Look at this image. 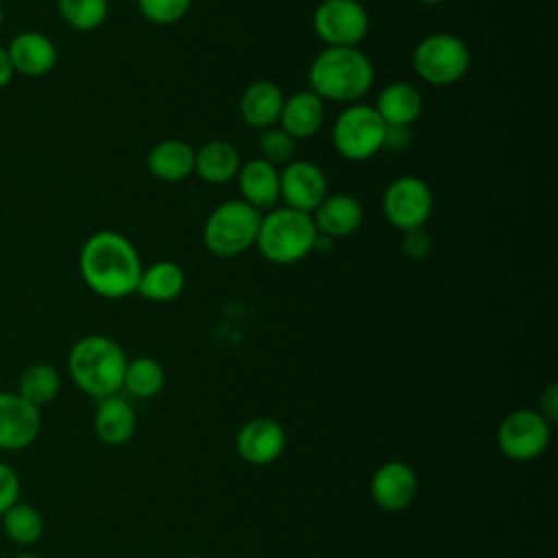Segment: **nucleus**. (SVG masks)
Instances as JSON below:
<instances>
[{
	"mask_svg": "<svg viewBox=\"0 0 558 558\" xmlns=\"http://www.w3.org/2000/svg\"><path fill=\"white\" fill-rule=\"evenodd\" d=\"M434 209V196L429 185L412 174L397 177L388 183L381 196L384 218L399 231H412L425 227Z\"/></svg>",
	"mask_w": 558,
	"mask_h": 558,
	"instance_id": "9d476101",
	"label": "nucleus"
},
{
	"mask_svg": "<svg viewBox=\"0 0 558 558\" xmlns=\"http://www.w3.org/2000/svg\"><path fill=\"white\" fill-rule=\"evenodd\" d=\"M412 68L429 85H453L469 72L471 50L453 33H432L416 44Z\"/></svg>",
	"mask_w": 558,
	"mask_h": 558,
	"instance_id": "423d86ee",
	"label": "nucleus"
},
{
	"mask_svg": "<svg viewBox=\"0 0 558 558\" xmlns=\"http://www.w3.org/2000/svg\"><path fill=\"white\" fill-rule=\"evenodd\" d=\"M238 190L242 201L255 207L257 211H268L277 207L279 192V168L264 159H251L238 170Z\"/></svg>",
	"mask_w": 558,
	"mask_h": 558,
	"instance_id": "f3484780",
	"label": "nucleus"
},
{
	"mask_svg": "<svg viewBox=\"0 0 558 558\" xmlns=\"http://www.w3.org/2000/svg\"><path fill=\"white\" fill-rule=\"evenodd\" d=\"M17 558H37V556H35V554H31V551H24V554H20Z\"/></svg>",
	"mask_w": 558,
	"mask_h": 558,
	"instance_id": "e433bc0d",
	"label": "nucleus"
},
{
	"mask_svg": "<svg viewBox=\"0 0 558 558\" xmlns=\"http://www.w3.org/2000/svg\"><path fill=\"white\" fill-rule=\"evenodd\" d=\"M401 248L410 259H423V257H427V253L432 248V238L427 235V231L423 227L412 229V231H403Z\"/></svg>",
	"mask_w": 558,
	"mask_h": 558,
	"instance_id": "2f4dec72",
	"label": "nucleus"
},
{
	"mask_svg": "<svg viewBox=\"0 0 558 558\" xmlns=\"http://www.w3.org/2000/svg\"><path fill=\"white\" fill-rule=\"evenodd\" d=\"M20 501V475L17 471L0 460V517Z\"/></svg>",
	"mask_w": 558,
	"mask_h": 558,
	"instance_id": "7c9ffc66",
	"label": "nucleus"
},
{
	"mask_svg": "<svg viewBox=\"0 0 558 558\" xmlns=\"http://www.w3.org/2000/svg\"><path fill=\"white\" fill-rule=\"evenodd\" d=\"M15 392L22 399H26L28 403H33L37 408H44V405L52 403L59 397L61 375L48 362H33L22 371Z\"/></svg>",
	"mask_w": 558,
	"mask_h": 558,
	"instance_id": "393cba45",
	"label": "nucleus"
},
{
	"mask_svg": "<svg viewBox=\"0 0 558 558\" xmlns=\"http://www.w3.org/2000/svg\"><path fill=\"white\" fill-rule=\"evenodd\" d=\"M2 24H4V11H2V7H0V28H2Z\"/></svg>",
	"mask_w": 558,
	"mask_h": 558,
	"instance_id": "4c0bfd02",
	"label": "nucleus"
},
{
	"mask_svg": "<svg viewBox=\"0 0 558 558\" xmlns=\"http://www.w3.org/2000/svg\"><path fill=\"white\" fill-rule=\"evenodd\" d=\"M144 270L135 244L120 231L92 233L78 253V272L85 286L102 299H124L137 290Z\"/></svg>",
	"mask_w": 558,
	"mask_h": 558,
	"instance_id": "f257e3e1",
	"label": "nucleus"
},
{
	"mask_svg": "<svg viewBox=\"0 0 558 558\" xmlns=\"http://www.w3.org/2000/svg\"><path fill=\"white\" fill-rule=\"evenodd\" d=\"M333 146L349 161H366L384 148L386 124L373 105L353 102L333 122Z\"/></svg>",
	"mask_w": 558,
	"mask_h": 558,
	"instance_id": "0eeeda50",
	"label": "nucleus"
},
{
	"mask_svg": "<svg viewBox=\"0 0 558 558\" xmlns=\"http://www.w3.org/2000/svg\"><path fill=\"white\" fill-rule=\"evenodd\" d=\"M240 166V153L227 140H209L198 150H194V172L205 183H227L238 177Z\"/></svg>",
	"mask_w": 558,
	"mask_h": 558,
	"instance_id": "5701e85b",
	"label": "nucleus"
},
{
	"mask_svg": "<svg viewBox=\"0 0 558 558\" xmlns=\"http://www.w3.org/2000/svg\"><path fill=\"white\" fill-rule=\"evenodd\" d=\"M7 54L13 68V74L17 72L24 76H44L57 65V59H59V52L52 39L37 31L17 33L9 41Z\"/></svg>",
	"mask_w": 558,
	"mask_h": 558,
	"instance_id": "2eb2a0df",
	"label": "nucleus"
},
{
	"mask_svg": "<svg viewBox=\"0 0 558 558\" xmlns=\"http://www.w3.org/2000/svg\"><path fill=\"white\" fill-rule=\"evenodd\" d=\"M279 192L286 207L312 214L329 194L325 172L307 159H292L279 170Z\"/></svg>",
	"mask_w": 558,
	"mask_h": 558,
	"instance_id": "9b49d317",
	"label": "nucleus"
},
{
	"mask_svg": "<svg viewBox=\"0 0 558 558\" xmlns=\"http://www.w3.org/2000/svg\"><path fill=\"white\" fill-rule=\"evenodd\" d=\"M262 211L240 201L220 203L203 225V242L216 257H238L255 246Z\"/></svg>",
	"mask_w": 558,
	"mask_h": 558,
	"instance_id": "39448f33",
	"label": "nucleus"
},
{
	"mask_svg": "<svg viewBox=\"0 0 558 558\" xmlns=\"http://www.w3.org/2000/svg\"><path fill=\"white\" fill-rule=\"evenodd\" d=\"M418 493V477L414 469L401 460L384 462L371 477V497L377 508L386 512L405 510Z\"/></svg>",
	"mask_w": 558,
	"mask_h": 558,
	"instance_id": "4468645a",
	"label": "nucleus"
},
{
	"mask_svg": "<svg viewBox=\"0 0 558 558\" xmlns=\"http://www.w3.org/2000/svg\"><path fill=\"white\" fill-rule=\"evenodd\" d=\"M373 107L386 126L410 129V124H414L423 113V96L412 83L397 81L379 92Z\"/></svg>",
	"mask_w": 558,
	"mask_h": 558,
	"instance_id": "412c9836",
	"label": "nucleus"
},
{
	"mask_svg": "<svg viewBox=\"0 0 558 558\" xmlns=\"http://www.w3.org/2000/svg\"><path fill=\"white\" fill-rule=\"evenodd\" d=\"M310 89L323 100L357 102L375 81V68L360 48H327L316 54L307 72Z\"/></svg>",
	"mask_w": 558,
	"mask_h": 558,
	"instance_id": "f03ea898",
	"label": "nucleus"
},
{
	"mask_svg": "<svg viewBox=\"0 0 558 558\" xmlns=\"http://www.w3.org/2000/svg\"><path fill=\"white\" fill-rule=\"evenodd\" d=\"M137 429V414L129 399L120 392L98 399L94 412V434L100 442L120 447L126 445Z\"/></svg>",
	"mask_w": 558,
	"mask_h": 558,
	"instance_id": "dca6fc26",
	"label": "nucleus"
},
{
	"mask_svg": "<svg viewBox=\"0 0 558 558\" xmlns=\"http://www.w3.org/2000/svg\"><path fill=\"white\" fill-rule=\"evenodd\" d=\"M185 288L183 268L174 262L161 259L146 266L137 281V294L153 303H168L177 299Z\"/></svg>",
	"mask_w": 558,
	"mask_h": 558,
	"instance_id": "b1692460",
	"label": "nucleus"
},
{
	"mask_svg": "<svg viewBox=\"0 0 558 558\" xmlns=\"http://www.w3.org/2000/svg\"><path fill=\"white\" fill-rule=\"evenodd\" d=\"M2 532L9 541H13L15 545H22V547H28V545H35L41 534H44V517L41 512L26 504V501H17L13 504L2 517Z\"/></svg>",
	"mask_w": 558,
	"mask_h": 558,
	"instance_id": "bb28decb",
	"label": "nucleus"
},
{
	"mask_svg": "<svg viewBox=\"0 0 558 558\" xmlns=\"http://www.w3.org/2000/svg\"><path fill=\"white\" fill-rule=\"evenodd\" d=\"M323 120H325V100L316 96L312 89H303V92H294L283 100L279 126L299 142L316 135L323 126Z\"/></svg>",
	"mask_w": 558,
	"mask_h": 558,
	"instance_id": "6ab92c4d",
	"label": "nucleus"
},
{
	"mask_svg": "<svg viewBox=\"0 0 558 558\" xmlns=\"http://www.w3.org/2000/svg\"><path fill=\"white\" fill-rule=\"evenodd\" d=\"M259 159L272 163L275 168H283L294 159L296 153V140L290 137L281 126L264 129L259 135Z\"/></svg>",
	"mask_w": 558,
	"mask_h": 558,
	"instance_id": "c85d7f7f",
	"label": "nucleus"
},
{
	"mask_svg": "<svg viewBox=\"0 0 558 558\" xmlns=\"http://www.w3.org/2000/svg\"><path fill=\"white\" fill-rule=\"evenodd\" d=\"M410 144V129L408 126H386V140L384 148L390 150H403Z\"/></svg>",
	"mask_w": 558,
	"mask_h": 558,
	"instance_id": "72a5a7b5",
	"label": "nucleus"
},
{
	"mask_svg": "<svg viewBox=\"0 0 558 558\" xmlns=\"http://www.w3.org/2000/svg\"><path fill=\"white\" fill-rule=\"evenodd\" d=\"M57 11L70 28L89 33L105 24L109 0H57Z\"/></svg>",
	"mask_w": 558,
	"mask_h": 558,
	"instance_id": "cd10ccee",
	"label": "nucleus"
},
{
	"mask_svg": "<svg viewBox=\"0 0 558 558\" xmlns=\"http://www.w3.org/2000/svg\"><path fill=\"white\" fill-rule=\"evenodd\" d=\"M316 231L336 240L353 235L362 225V205L351 194H327L312 211Z\"/></svg>",
	"mask_w": 558,
	"mask_h": 558,
	"instance_id": "aec40b11",
	"label": "nucleus"
},
{
	"mask_svg": "<svg viewBox=\"0 0 558 558\" xmlns=\"http://www.w3.org/2000/svg\"><path fill=\"white\" fill-rule=\"evenodd\" d=\"M316 225L312 214L292 207H272L262 214L255 246L259 253L279 266L296 264L314 251Z\"/></svg>",
	"mask_w": 558,
	"mask_h": 558,
	"instance_id": "20e7f679",
	"label": "nucleus"
},
{
	"mask_svg": "<svg viewBox=\"0 0 558 558\" xmlns=\"http://www.w3.org/2000/svg\"><path fill=\"white\" fill-rule=\"evenodd\" d=\"M190 558H207V556H190Z\"/></svg>",
	"mask_w": 558,
	"mask_h": 558,
	"instance_id": "58836bf2",
	"label": "nucleus"
},
{
	"mask_svg": "<svg viewBox=\"0 0 558 558\" xmlns=\"http://www.w3.org/2000/svg\"><path fill=\"white\" fill-rule=\"evenodd\" d=\"M13 78V68L9 63V54H7V48L0 46V89L7 87Z\"/></svg>",
	"mask_w": 558,
	"mask_h": 558,
	"instance_id": "f704fd0d",
	"label": "nucleus"
},
{
	"mask_svg": "<svg viewBox=\"0 0 558 558\" xmlns=\"http://www.w3.org/2000/svg\"><path fill=\"white\" fill-rule=\"evenodd\" d=\"M146 168L159 181H183L194 172V148L183 140H161L148 150Z\"/></svg>",
	"mask_w": 558,
	"mask_h": 558,
	"instance_id": "4be33fe9",
	"label": "nucleus"
},
{
	"mask_svg": "<svg viewBox=\"0 0 558 558\" xmlns=\"http://www.w3.org/2000/svg\"><path fill=\"white\" fill-rule=\"evenodd\" d=\"M538 414L547 421V423H556L558 421V386L549 384L538 399Z\"/></svg>",
	"mask_w": 558,
	"mask_h": 558,
	"instance_id": "473e14b6",
	"label": "nucleus"
},
{
	"mask_svg": "<svg viewBox=\"0 0 558 558\" xmlns=\"http://www.w3.org/2000/svg\"><path fill=\"white\" fill-rule=\"evenodd\" d=\"M126 362L129 357L124 349L113 338L89 333L72 344L68 353V373L78 390L98 401L122 390Z\"/></svg>",
	"mask_w": 558,
	"mask_h": 558,
	"instance_id": "7ed1b4c3",
	"label": "nucleus"
},
{
	"mask_svg": "<svg viewBox=\"0 0 558 558\" xmlns=\"http://www.w3.org/2000/svg\"><path fill=\"white\" fill-rule=\"evenodd\" d=\"M316 37L327 48H357L368 35V13L357 0H323L312 15Z\"/></svg>",
	"mask_w": 558,
	"mask_h": 558,
	"instance_id": "1a4fd4ad",
	"label": "nucleus"
},
{
	"mask_svg": "<svg viewBox=\"0 0 558 558\" xmlns=\"http://www.w3.org/2000/svg\"><path fill=\"white\" fill-rule=\"evenodd\" d=\"M551 440V423L538 410L519 408L506 414L497 427V449L512 462H532L545 453Z\"/></svg>",
	"mask_w": 558,
	"mask_h": 558,
	"instance_id": "6e6552de",
	"label": "nucleus"
},
{
	"mask_svg": "<svg viewBox=\"0 0 558 558\" xmlns=\"http://www.w3.org/2000/svg\"><path fill=\"white\" fill-rule=\"evenodd\" d=\"M163 384H166V373H163V366L155 357L140 355V357H133L126 362L122 390L129 397L153 399L161 392Z\"/></svg>",
	"mask_w": 558,
	"mask_h": 558,
	"instance_id": "a878e982",
	"label": "nucleus"
},
{
	"mask_svg": "<svg viewBox=\"0 0 558 558\" xmlns=\"http://www.w3.org/2000/svg\"><path fill=\"white\" fill-rule=\"evenodd\" d=\"M286 449V429L270 416H255L246 421L235 436L238 456L253 464L266 466L281 458Z\"/></svg>",
	"mask_w": 558,
	"mask_h": 558,
	"instance_id": "ddd939ff",
	"label": "nucleus"
},
{
	"mask_svg": "<svg viewBox=\"0 0 558 558\" xmlns=\"http://www.w3.org/2000/svg\"><path fill=\"white\" fill-rule=\"evenodd\" d=\"M283 89L272 81H255L251 83L238 102L240 118L253 129H270L279 122L281 107H283Z\"/></svg>",
	"mask_w": 558,
	"mask_h": 558,
	"instance_id": "a211bd4d",
	"label": "nucleus"
},
{
	"mask_svg": "<svg viewBox=\"0 0 558 558\" xmlns=\"http://www.w3.org/2000/svg\"><path fill=\"white\" fill-rule=\"evenodd\" d=\"M41 408L28 403L17 392H0V449L20 451L31 447L41 434Z\"/></svg>",
	"mask_w": 558,
	"mask_h": 558,
	"instance_id": "f8f14e48",
	"label": "nucleus"
},
{
	"mask_svg": "<svg viewBox=\"0 0 558 558\" xmlns=\"http://www.w3.org/2000/svg\"><path fill=\"white\" fill-rule=\"evenodd\" d=\"M418 2H423V4H429V7H436V4H442L445 0H418Z\"/></svg>",
	"mask_w": 558,
	"mask_h": 558,
	"instance_id": "c9c22d12",
	"label": "nucleus"
},
{
	"mask_svg": "<svg viewBox=\"0 0 558 558\" xmlns=\"http://www.w3.org/2000/svg\"><path fill=\"white\" fill-rule=\"evenodd\" d=\"M137 9L148 22L157 26H168L177 24L187 15V11L192 9V0H137Z\"/></svg>",
	"mask_w": 558,
	"mask_h": 558,
	"instance_id": "c756f323",
	"label": "nucleus"
}]
</instances>
